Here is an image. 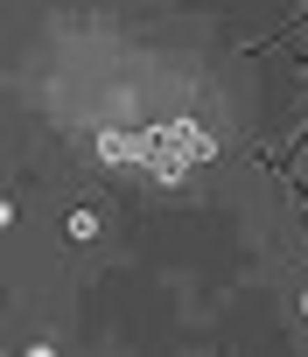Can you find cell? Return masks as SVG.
<instances>
[{"label": "cell", "instance_id": "obj_1", "mask_svg": "<svg viewBox=\"0 0 308 357\" xmlns=\"http://www.w3.org/2000/svg\"><path fill=\"white\" fill-rule=\"evenodd\" d=\"M140 140V168L154 175V183H183L190 168H203L210 154H217V140L197 126V119H162V126H147V133H133Z\"/></svg>", "mask_w": 308, "mask_h": 357}, {"label": "cell", "instance_id": "obj_2", "mask_svg": "<svg viewBox=\"0 0 308 357\" xmlns=\"http://www.w3.org/2000/svg\"><path fill=\"white\" fill-rule=\"evenodd\" d=\"M98 161H112V168H119V161H126V168H140V140H133V133H119V126H105V133H98Z\"/></svg>", "mask_w": 308, "mask_h": 357}, {"label": "cell", "instance_id": "obj_3", "mask_svg": "<svg viewBox=\"0 0 308 357\" xmlns=\"http://www.w3.org/2000/svg\"><path fill=\"white\" fill-rule=\"evenodd\" d=\"M70 238H98V218L91 211H70Z\"/></svg>", "mask_w": 308, "mask_h": 357}]
</instances>
